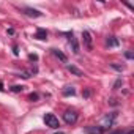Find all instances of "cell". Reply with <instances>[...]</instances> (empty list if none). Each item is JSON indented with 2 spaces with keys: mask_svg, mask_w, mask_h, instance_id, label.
<instances>
[{
  "mask_svg": "<svg viewBox=\"0 0 134 134\" xmlns=\"http://www.w3.org/2000/svg\"><path fill=\"white\" fill-rule=\"evenodd\" d=\"M30 58H32V60H36V58H38V57H36V55H35V54H30Z\"/></svg>",
  "mask_w": 134,
  "mask_h": 134,
  "instance_id": "ac0fdd59",
  "label": "cell"
},
{
  "mask_svg": "<svg viewBox=\"0 0 134 134\" xmlns=\"http://www.w3.org/2000/svg\"><path fill=\"white\" fill-rule=\"evenodd\" d=\"M44 121H46V126L52 128V129H58L60 123H58V118L54 115V114H46L44 115Z\"/></svg>",
  "mask_w": 134,
  "mask_h": 134,
  "instance_id": "6da1fadb",
  "label": "cell"
},
{
  "mask_svg": "<svg viewBox=\"0 0 134 134\" xmlns=\"http://www.w3.org/2000/svg\"><path fill=\"white\" fill-rule=\"evenodd\" d=\"M121 84H123V81H121V79H118V81L115 82V85H114V88H118V87H120Z\"/></svg>",
  "mask_w": 134,
  "mask_h": 134,
  "instance_id": "9a60e30c",
  "label": "cell"
},
{
  "mask_svg": "<svg viewBox=\"0 0 134 134\" xmlns=\"http://www.w3.org/2000/svg\"><path fill=\"white\" fill-rule=\"evenodd\" d=\"M115 117H117V114L114 112V114H110V115H107L104 120H103V125L99 126L103 131H106V129H109L110 126H112V123H114V120H115Z\"/></svg>",
  "mask_w": 134,
  "mask_h": 134,
  "instance_id": "277c9868",
  "label": "cell"
},
{
  "mask_svg": "<svg viewBox=\"0 0 134 134\" xmlns=\"http://www.w3.org/2000/svg\"><path fill=\"white\" fill-rule=\"evenodd\" d=\"M29 98H30V99L33 101V99H38V95H36V93H32V95H30Z\"/></svg>",
  "mask_w": 134,
  "mask_h": 134,
  "instance_id": "2e32d148",
  "label": "cell"
},
{
  "mask_svg": "<svg viewBox=\"0 0 134 134\" xmlns=\"http://www.w3.org/2000/svg\"><path fill=\"white\" fill-rule=\"evenodd\" d=\"M63 120L68 123V125H74V123L77 121V114H76L74 110H66V112L63 114Z\"/></svg>",
  "mask_w": 134,
  "mask_h": 134,
  "instance_id": "7a4b0ae2",
  "label": "cell"
},
{
  "mask_svg": "<svg viewBox=\"0 0 134 134\" xmlns=\"http://www.w3.org/2000/svg\"><path fill=\"white\" fill-rule=\"evenodd\" d=\"M84 132H87V134H103L104 131L99 126H87V128H84Z\"/></svg>",
  "mask_w": 134,
  "mask_h": 134,
  "instance_id": "5b68a950",
  "label": "cell"
},
{
  "mask_svg": "<svg viewBox=\"0 0 134 134\" xmlns=\"http://www.w3.org/2000/svg\"><path fill=\"white\" fill-rule=\"evenodd\" d=\"M52 54H54V55H55L57 58H60V60H62L63 63H66V62H68V58H66V55H65V54H63L62 51H58V49H52Z\"/></svg>",
  "mask_w": 134,
  "mask_h": 134,
  "instance_id": "ba28073f",
  "label": "cell"
},
{
  "mask_svg": "<svg viewBox=\"0 0 134 134\" xmlns=\"http://www.w3.org/2000/svg\"><path fill=\"white\" fill-rule=\"evenodd\" d=\"M110 134H125L123 131H115V132H110Z\"/></svg>",
  "mask_w": 134,
  "mask_h": 134,
  "instance_id": "d6986e66",
  "label": "cell"
},
{
  "mask_svg": "<svg viewBox=\"0 0 134 134\" xmlns=\"http://www.w3.org/2000/svg\"><path fill=\"white\" fill-rule=\"evenodd\" d=\"M22 90H24L22 85H13V87H11V92H14V93H19V92H22Z\"/></svg>",
  "mask_w": 134,
  "mask_h": 134,
  "instance_id": "4fadbf2b",
  "label": "cell"
},
{
  "mask_svg": "<svg viewBox=\"0 0 134 134\" xmlns=\"http://www.w3.org/2000/svg\"><path fill=\"white\" fill-rule=\"evenodd\" d=\"M70 44L73 46V52L74 54H79V44H77V40L73 35H70Z\"/></svg>",
  "mask_w": 134,
  "mask_h": 134,
  "instance_id": "9c48e42d",
  "label": "cell"
},
{
  "mask_svg": "<svg viewBox=\"0 0 134 134\" xmlns=\"http://www.w3.org/2000/svg\"><path fill=\"white\" fill-rule=\"evenodd\" d=\"M55 134H63V132H62V131H58V132H55Z\"/></svg>",
  "mask_w": 134,
  "mask_h": 134,
  "instance_id": "ffe728a7",
  "label": "cell"
},
{
  "mask_svg": "<svg viewBox=\"0 0 134 134\" xmlns=\"http://www.w3.org/2000/svg\"><path fill=\"white\" fill-rule=\"evenodd\" d=\"M82 38H84V46H85V49L87 51H92L93 49V38H92V35H90V32H82Z\"/></svg>",
  "mask_w": 134,
  "mask_h": 134,
  "instance_id": "3957f363",
  "label": "cell"
},
{
  "mask_svg": "<svg viewBox=\"0 0 134 134\" xmlns=\"http://www.w3.org/2000/svg\"><path fill=\"white\" fill-rule=\"evenodd\" d=\"M66 68H68V71H70V73H73V74H76V76H79V77H81V76H84V73L77 68V66H74V65H68Z\"/></svg>",
  "mask_w": 134,
  "mask_h": 134,
  "instance_id": "52a82bcc",
  "label": "cell"
},
{
  "mask_svg": "<svg viewBox=\"0 0 134 134\" xmlns=\"http://www.w3.org/2000/svg\"><path fill=\"white\" fill-rule=\"evenodd\" d=\"M74 93H76V90H74L73 87H66V88L63 90V95H65V96H68V95H74Z\"/></svg>",
  "mask_w": 134,
  "mask_h": 134,
  "instance_id": "7c38bea8",
  "label": "cell"
},
{
  "mask_svg": "<svg viewBox=\"0 0 134 134\" xmlns=\"http://www.w3.org/2000/svg\"><path fill=\"white\" fill-rule=\"evenodd\" d=\"M125 55H126V57H128V58H132V52H126V54H125Z\"/></svg>",
  "mask_w": 134,
  "mask_h": 134,
  "instance_id": "e0dca14e",
  "label": "cell"
},
{
  "mask_svg": "<svg viewBox=\"0 0 134 134\" xmlns=\"http://www.w3.org/2000/svg\"><path fill=\"white\" fill-rule=\"evenodd\" d=\"M107 46H110V47L118 46V40H117L115 36H109V38H107Z\"/></svg>",
  "mask_w": 134,
  "mask_h": 134,
  "instance_id": "8fae6325",
  "label": "cell"
},
{
  "mask_svg": "<svg viewBox=\"0 0 134 134\" xmlns=\"http://www.w3.org/2000/svg\"><path fill=\"white\" fill-rule=\"evenodd\" d=\"M110 66H112V68H114V70H117V71H123V66H121V65H117V63H112Z\"/></svg>",
  "mask_w": 134,
  "mask_h": 134,
  "instance_id": "5bb4252c",
  "label": "cell"
},
{
  "mask_svg": "<svg viewBox=\"0 0 134 134\" xmlns=\"http://www.w3.org/2000/svg\"><path fill=\"white\" fill-rule=\"evenodd\" d=\"M35 38H38V40H46V38H47V32H46L44 29H38Z\"/></svg>",
  "mask_w": 134,
  "mask_h": 134,
  "instance_id": "30bf717a",
  "label": "cell"
},
{
  "mask_svg": "<svg viewBox=\"0 0 134 134\" xmlns=\"http://www.w3.org/2000/svg\"><path fill=\"white\" fill-rule=\"evenodd\" d=\"M24 13L27 16H30V18H40L41 16V13L38 10H35V8H24Z\"/></svg>",
  "mask_w": 134,
  "mask_h": 134,
  "instance_id": "8992f818",
  "label": "cell"
}]
</instances>
